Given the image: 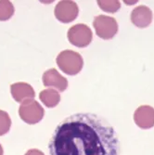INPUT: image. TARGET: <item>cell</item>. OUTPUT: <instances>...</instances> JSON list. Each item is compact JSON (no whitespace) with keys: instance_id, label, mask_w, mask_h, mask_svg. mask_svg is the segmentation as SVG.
Returning a JSON list of instances; mask_svg holds the SVG:
<instances>
[{"instance_id":"9c48e42d","label":"cell","mask_w":154,"mask_h":155,"mask_svg":"<svg viewBox=\"0 0 154 155\" xmlns=\"http://www.w3.org/2000/svg\"><path fill=\"white\" fill-rule=\"evenodd\" d=\"M152 11L147 6H138L131 12V21L138 28H146L152 21Z\"/></svg>"},{"instance_id":"2e32d148","label":"cell","mask_w":154,"mask_h":155,"mask_svg":"<svg viewBox=\"0 0 154 155\" xmlns=\"http://www.w3.org/2000/svg\"><path fill=\"white\" fill-rule=\"evenodd\" d=\"M136 2H137V1H130V3H129V2H127V1H124V3H125V4H130V5H131V4H135Z\"/></svg>"},{"instance_id":"8fae6325","label":"cell","mask_w":154,"mask_h":155,"mask_svg":"<svg viewBox=\"0 0 154 155\" xmlns=\"http://www.w3.org/2000/svg\"><path fill=\"white\" fill-rule=\"evenodd\" d=\"M40 100L48 108H54L59 104L61 95L56 89H46L40 93Z\"/></svg>"},{"instance_id":"52a82bcc","label":"cell","mask_w":154,"mask_h":155,"mask_svg":"<svg viewBox=\"0 0 154 155\" xmlns=\"http://www.w3.org/2000/svg\"><path fill=\"white\" fill-rule=\"evenodd\" d=\"M134 121L141 129H149L154 126V108L149 105L139 106L134 114Z\"/></svg>"},{"instance_id":"8992f818","label":"cell","mask_w":154,"mask_h":155,"mask_svg":"<svg viewBox=\"0 0 154 155\" xmlns=\"http://www.w3.org/2000/svg\"><path fill=\"white\" fill-rule=\"evenodd\" d=\"M54 14L61 22L69 23L77 18L79 8L74 1H60L55 8Z\"/></svg>"},{"instance_id":"277c9868","label":"cell","mask_w":154,"mask_h":155,"mask_svg":"<svg viewBox=\"0 0 154 155\" xmlns=\"http://www.w3.org/2000/svg\"><path fill=\"white\" fill-rule=\"evenodd\" d=\"M67 36L70 43L77 48L87 47L93 39V34L90 27L84 23L72 26L68 30Z\"/></svg>"},{"instance_id":"5b68a950","label":"cell","mask_w":154,"mask_h":155,"mask_svg":"<svg viewBox=\"0 0 154 155\" xmlns=\"http://www.w3.org/2000/svg\"><path fill=\"white\" fill-rule=\"evenodd\" d=\"M19 112L21 118L25 123L30 124L40 122L44 116V109L34 100H28L22 102Z\"/></svg>"},{"instance_id":"7a4b0ae2","label":"cell","mask_w":154,"mask_h":155,"mask_svg":"<svg viewBox=\"0 0 154 155\" xmlns=\"http://www.w3.org/2000/svg\"><path fill=\"white\" fill-rule=\"evenodd\" d=\"M57 64L61 71L68 75H76L84 66L82 56L74 50H63L57 57Z\"/></svg>"},{"instance_id":"3957f363","label":"cell","mask_w":154,"mask_h":155,"mask_svg":"<svg viewBox=\"0 0 154 155\" xmlns=\"http://www.w3.org/2000/svg\"><path fill=\"white\" fill-rule=\"evenodd\" d=\"M93 26L97 35L105 40L114 37L118 32V23L116 20L106 15L96 16L93 21Z\"/></svg>"},{"instance_id":"5bb4252c","label":"cell","mask_w":154,"mask_h":155,"mask_svg":"<svg viewBox=\"0 0 154 155\" xmlns=\"http://www.w3.org/2000/svg\"><path fill=\"white\" fill-rule=\"evenodd\" d=\"M11 120L6 111L0 110V136L5 135L9 131Z\"/></svg>"},{"instance_id":"e0dca14e","label":"cell","mask_w":154,"mask_h":155,"mask_svg":"<svg viewBox=\"0 0 154 155\" xmlns=\"http://www.w3.org/2000/svg\"><path fill=\"white\" fill-rule=\"evenodd\" d=\"M0 155H3V149H2L1 145H0Z\"/></svg>"},{"instance_id":"9a60e30c","label":"cell","mask_w":154,"mask_h":155,"mask_svg":"<svg viewBox=\"0 0 154 155\" xmlns=\"http://www.w3.org/2000/svg\"><path fill=\"white\" fill-rule=\"evenodd\" d=\"M25 155H45L42 151L36 150V149H33V150H29L26 153Z\"/></svg>"},{"instance_id":"4fadbf2b","label":"cell","mask_w":154,"mask_h":155,"mask_svg":"<svg viewBox=\"0 0 154 155\" xmlns=\"http://www.w3.org/2000/svg\"><path fill=\"white\" fill-rule=\"evenodd\" d=\"M14 13L13 5L8 1H0V21H6L11 18Z\"/></svg>"},{"instance_id":"30bf717a","label":"cell","mask_w":154,"mask_h":155,"mask_svg":"<svg viewBox=\"0 0 154 155\" xmlns=\"http://www.w3.org/2000/svg\"><path fill=\"white\" fill-rule=\"evenodd\" d=\"M13 98L18 102H24L34 97V88L26 83H16L10 87Z\"/></svg>"},{"instance_id":"ba28073f","label":"cell","mask_w":154,"mask_h":155,"mask_svg":"<svg viewBox=\"0 0 154 155\" xmlns=\"http://www.w3.org/2000/svg\"><path fill=\"white\" fill-rule=\"evenodd\" d=\"M43 83L45 87H54L59 92H63L68 87V80L55 69H50L45 72L43 74Z\"/></svg>"},{"instance_id":"7c38bea8","label":"cell","mask_w":154,"mask_h":155,"mask_svg":"<svg viewBox=\"0 0 154 155\" xmlns=\"http://www.w3.org/2000/svg\"><path fill=\"white\" fill-rule=\"evenodd\" d=\"M97 5L103 11L109 13L117 12L121 8V3L117 0H111V1H110V0H100V1H97Z\"/></svg>"},{"instance_id":"6da1fadb","label":"cell","mask_w":154,"mask_h":155,"mask_svg":"<svg viewBox=\"0 0 154 155\" xmlns=\"http://www.w3.org/2000/svg\"><path fill=\"white\" fill-rule=\"evenodd\" d=\"M49 155H119L118 135L107 120L90 112L63 119L48 143Z\"/></svg>"}]
</instances>
